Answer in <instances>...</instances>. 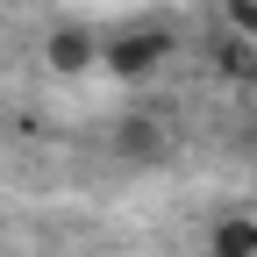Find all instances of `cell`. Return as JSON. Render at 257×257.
<instances>
[{
	"instance_id": "3957f363",
	"label": "cell",
	"mask_w": 257,
	"mask_h": 257,
	"mask_svg": "<svg viewBox=\"0 0 257 257\" xmlns=\"http://www.w3.org/2000/svg\"><path fill=\"white\" fill-rule=\"evenodd\" d=\"M214 257H257V221H221L214 229Z\"/></svg>"
},
{
	"instance_id": "6da1fadb",
	"label": "cell",
	"mask_w": 257,
	"mask_h": 257,
	"mask_svg": "<svg viewBox=\"0 0 257 257\" xmlns=\"http://www.w3.org/2000/svg\"><path fill=\"white\" fill-rule=\"evenodd\" d=\"M100 57H107V72H114V79H150L157 64L172 57V36H165V29H121V36H114Z\"/></svg>"
},
{
	"instance_id": "277c9868",
	"label": "cell",
	"mask_w": 257,
	"mask_h": 257,
	"mask_svg": "<svg viewBox=\"0 0 257 257\" xmlns=\"http://www.w3.org/2000/svg\"><path fill=\"white\" fill-rule=\"evenodd\" d=\"M214 57H221V72H257V57H250V50H243V43H221V50H214Z\"/></svg>"
},
{
	"instance_id": "7a4b0ae2",
	"label": "cell",
	"mask_w": 257,
	"mask_h": 257,
	"mask_svg": "<svg viewBox=\"0 0 257 257\" xmlns=\"http://www.w3.org/2000/svg\"><path fill=\"white\" fill-rule=\"evenodd\" d=\"M93 57H100V50H93L86 29H57V36H50V64H57V72H86Z\"/></svg>"
}]
</instances>
